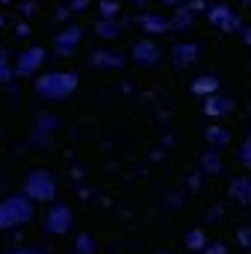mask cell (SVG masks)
Returning a JSON list of instances; mask_svg holds the SVG:
<instances>
[{
    "label": "cell",
    "mask_w": 251,
    "mask_h": 254,
    "mask_svg": "<svg viewBox=\"0 0 251 254\" xmlns=\"http://www.w3.org/2000/svg\"><path fill=\"white\" fill-rule=\"evenodd\" d=\"M74 89V77L71 74H51V77H45V80H39V92L42 95H54V98H60L65 92H71Z\"/></svg>",
    "instance_id": "1"
},
{
    "label": "cell",
    "mask_w": 251,
    "mask_h": 254,
    "mask_svg": "<svg viewBox=\"0 0 251 254\" xmlns=\"http://www.w3.org/2000/svg\"><path fill=\"white\" fill-rule=\"evenodd\" d=\"M27 216H30V207L24 204V198H12V201H6L0 207V228L15 225V222H24Z\"/></svg>",
    "instance_id": "2"
},
{
    "label": "cell",
    "mask_w": 251,
    "mask_h": 254,
    "mask_svg": "<svg viewBox=\"0 0 251 254\" xmlns=\"http://www.w3.org/2000/svg\"><path fill=\"white\" fill-rule=\"evenodd\" d=\"M27 190L33 192V190H39L45 198H51L54 195V184H51V178L48 175H42V172H36L33 178H30V184H27Z\"/></svg>",
    "instance_id": "3"
},
{
    "label": "cell",
    "mask_w": 251,
    "mask_h": 254,
    "mask_svg": "<svg viewBox=\"0 0 251 254\" xmlns=\"http://www.w3.org/2000/svg\"><path fill=\"white\" fill-rule=\"evenodd\" d=\"M65 228H68V210L60 207V210L48 219V231H51V234H60V231H65Z\"/></svg>",
    "instance_id": "4"
},
{
    "label": "cell",
    "mask_w": 251,
    "mask_h": 254,
    "mask_svg": "<svg viewBox=\"0 0 251 254\" xmlns=\"http://www.w3.org/2000/svg\"><path fill=\"white\" fill-rule=\"evenodd\" d=\"M234 192L246 195V201H251V190H249V184H246V181H237V184H234Z\"/></svg>",
    "instance_id": "5"
}]
</instances>
